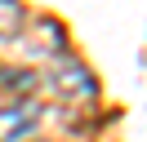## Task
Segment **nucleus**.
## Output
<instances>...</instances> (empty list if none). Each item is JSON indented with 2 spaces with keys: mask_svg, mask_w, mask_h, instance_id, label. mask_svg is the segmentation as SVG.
<instances>
[{
  "mask_svg": "<svg viewBox=\"0 0 147 142\" xmlns=\"http://www.w3.org/2000/svg\"><path fill=\"white\" fill-rule=\"evenodd\" d=\"M49 84L58 89V98H71V102H80V98H94V93H98L94 76L80 67V62H71V58H58V67L49 71Z\"/></svg>",
  "mask_w": 147,
  "mask_h": 142,
  "instance_id": "obj_1",
  "label": "nucleus"
},
{
  "mask_svg": "<svg viewBox=\"0 0 147 142\" xmlns=\"http://www.w3.org/2000/svg\"><path fill=\"white\" fill-rule=\"evenodd\" d=\"M40 120L36 102H5L0 107V142H18L22 133H31Z\"/></svg>",
  "mask_w": 147,
  "mask_h": 142,
  "instance_id": "obj_2",
  "label": "nucleus"
},
{
  "mask_svg": "<svg viewBox=\"0 0 147 142\" xmlns=\"http://www.w3.org/2000/svg\"><path fill=\"white\" fill-rule=\"evenodd\" d=\"M22 22V9L18 5H0V31H13Z\"/></svg>",
  "mask_w": 147,
  "mask_h": 142,
  "instance_id": "obj_3",
  "label": "nucleus"
}]
</instances>
